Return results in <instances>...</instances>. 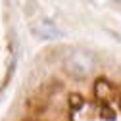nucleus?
Returning <instances> with one entry per match:
<instances>
[{"instance_id":"obj_1","label":"nucleus","mask_w":121,"mask_h":121,"mask_svg":"<svg viewBox=\"0 0 121 121\" xmlns=\"http://www.w3.org/2000/svg\"><path fill=\"white\" fill-rule=\"evenodd\" d=\"M64 64L65 67L77 75V77H85L90 71L94 69V64H96V58L90 54L88 50H83V48H73V50H67L65 56H64Z\"/></svg>"},{"instance_id":"obj_2","label":"nucleus","mask_w":121,"mask_h":121,"mask_svg":"<svg viewBox=\"0 0 121 121\" xmlns=\"http://www.w3.org/2000/svg\"><path fill=\"white\" fill-rule=\"evenodd\" d=\"M31 27H33L35 35L40 37V39H44V40H54V39H60V35H62L60 27L54 21H50V19H39Z\"/></svg>"},{"instance_id":"obj_3","label":"nucleus","mask_w":121,"mask_h":121,"mask_svg":"<svg viewBox=\"0 0 121 121\" xmlns=\"http://www.w3.org/2000/svg\"><path fill=\"white\" fill-rule=\"evenodd\" d=\"M115 2H119V4H121V0H115Z\"/></svg>"}]
</instances>
